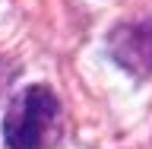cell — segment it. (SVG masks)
<instances>
[{
  "mask_svg": "<svg viewBox=\"0 0 152 149\" xmlns=\"http://www.w3.org/2000/svg\"><path fill=\"white\" fill-rule=\"evenodd\" d=\"M60 137V102L48 86H28L3 114V140L10 149H45Z\"/></svg>",
  "mask_w": 152,
  "mask_h": 149,
  "instance_id": "cell-1",
  "label": "cell"
},
{
  "mask_svg": "<svg viewBox=\"0 0 152 149\" xmlns=\"http://www.w3.org/2000/svg\"><path fill=\"white\" fill-rule=\"evenodd\" d=\"M111 54L127 70L140 76H152V19L121 26L111 35Z\"/></svg>",
  "mask_w": 152,
  "mask_h": 149,
  "instance_id": "cell-2",
  "label": "cell"
}]
</instances>
